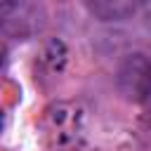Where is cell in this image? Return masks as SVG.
Masks as SVG:
<instances>
[{
    "instance_id": "1",
    "label": "cell",
    "mask_w": 151,
    "mask_h": 151,
    "mask_svg": "<svg viewBox=\"0 0 151 151\" xmlns=\"http://www.w3.org/2000/svg\"><path fill=\"white\" fill-rule=\"evenodd\" d=\"M116 87L123 99L144 104L151 97V59L142 52L127 54L116 71Z\"/></svg>"
},
{
    "instance_id": "2",
    "label": "cell",
    "mask_w": 151,
    "mask_h": 151,
    "mask_svg": "<svg viewBox=\"0 0 151 151\" xmlns=\"http://www.w3.org/2000/svg\"><path fill=\"white\" fill-rule=\"evenodd\" d=\"M47 132L54 144L66 146V144H78L85 130V111L78 104L71 101H59L52 109H47Z\"/></svg>"
},
{
    "instance_id": "3",
    "label": "cell",
    "mask_w": 151,
    "mask_h": 151,
    "mask_svg": "<svg viewBox=\"0 0 151 151\" xmlns=\"http://www.w3.org/2000/svg\"><path fill=\"white\" fill-rule=\"evenodd\" d=\"M85 9L92 17H97L99 21H123V19H132L142 9V2H132V0H92V2H85Z\"/></svg>"
}]
</instances>
